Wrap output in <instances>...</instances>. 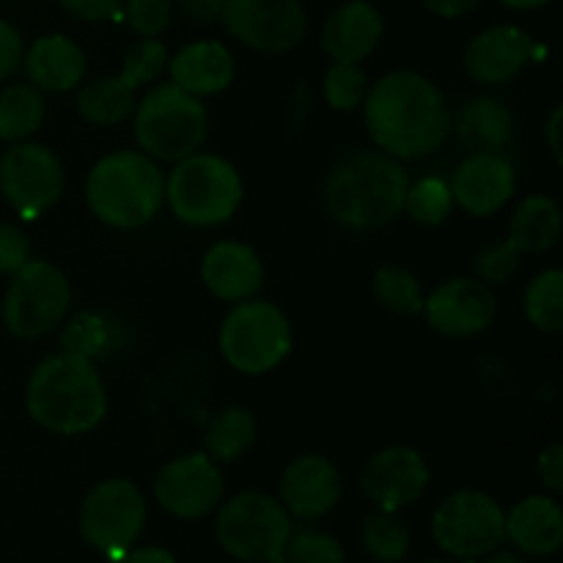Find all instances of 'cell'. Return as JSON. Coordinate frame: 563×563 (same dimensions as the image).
I'll return each instance as SVG.
<instances>
[{"instance_id": "obj_1", "label": "cell", "mask_w": 563, "mask_h": 563, "mask_svg": "<svg viewBox=\"0 0 563 563\" xmlns=\"http://www.w3.org/2000/svg\"><path fill=\"white\" fill-rule=\"evenodd\" d=\"M363 121L379 152L396 159L434 154L451 135V108L443 91L418 71H390L368 86Z\"/></svg>"}, {"instance_id": "obj_2", "label": "cell", "mask_w": 563, "mask_h": 563, "mask_svg": "<svg viewBox=\"0 0 563 563\" xmlns=\"http://www.w3.org/2000/svg\"><path fill=\"white\" fill-rule=\"evenodd\" d=\"M407 187L410 176L399 159L385 152H355L330 168L322 203L344 229L374 231L399 218Z\"/></svg>"}, {"instance_id": "obj_3", "label": "cell", "mask_w": 563, "mask_h": 563, "mask_svg": "<svg viewBox=\"0 0 563 563\" xmlns=\"http://www.w3.org/2000/svg\"><path fill=\"white\" fill-rule=\"evenodd\" d=\"M27 416L55 434H86L108 416V390L91 357L60 352L33 368L25 388Z\"/></svg>"}, {"instance_id": "obj_4", "label": "cell", "mask_w": 563, "mask_h": 563, "mask_svg": "<svg viewBox=\"0 0 563 563\" xmlns=\"http://www.w3.org/2000/svg\"><path fill=\"white\" fill-rule=\"evenodd\" d=\"M86 201L110 229H141L165 203V174L143 152H113L86 179Z\"/></svg>"}, {"instance_id": "obj_5", "label": "cell", "mask_w": 563, "mask_h": 563, "mask_svg": "<svg viewBox=\"0 0 563 563\" xmlns=\"http://www.w3.org/2000/svg\"><path fill=\"white\" fill-rule=\"evenodd\" d=\"M209 115L201 99L174 82L148 88L135 104V141L152 159L179 163L203 146Z\"/></svg>"}, {"instance_id": "obj_6", "label": "cell", "mask_w": 563, "mask_h": 563, "mask_svg": "<svg viewBox=\"0 0 563 563\" xmlns=\"http://www.w3.org/2000/svg\"><path fill=\"white\" fill-rule=\"evenodd\" d=\"M245 187L240 170L214 154H190L174 163V170L165 179V201L170 212L187 225L209 229L234 218L240 209Z\"/></svg>"}, {"instance_id": "obj_7", "label": "cell", "mask_w": 563, "mask_h": 563, "mask_svg": "<svg viewBox=\"0 0 563 563\" xmlns=\"http://www.w3.org/2000/svg\"><path fill=\"white\" fill-rule=\"evenodd\" d=\"M220 548L245 563H284L291 539V517L278 498L267 493L234 495L225 500L214 522Z\"/></svg>"}, {"instance_id": "obj_8", "label": "cell", "mask_w": 563, "mask_h": 563, "mask_svg": "<svg viewBox=\"0 0 563 563\" xmlns=\"http://www.w3.org/2000/svg\"><path fill=\"white\" fill-rule=\"evenodd\" d=\"M220 352L225 363L242 374H267L291 352V324L275 302L242 300L223 319Z\"/></svg>"}, {"instance_id": "obj_9", "label": "cell", "mask_w": 563, "mask_h": 563, "mask_svg": "<svg viewBox=\"0 0 563 563\" xmlns=\"http://www.w3.org/2000/svg\"><path fill=\"white\" fill-rule=\"evenodd\" d=\"M168 69V47L159 38H137L121 58L119 75L97 77L77 91V113L97 126H115L135 113L137 88Z\"/></svg>"}, {"instance_id": "obj_10", "label": "cell", "mask_w": 563, "mask_h": 563, "mask_svg": "<svg viewBox=\"0 0 563 563\" xmlns=\"http://www.w3.org/2000/svg\"><path fill=\"white\" fill-rule=\"evenodd\" d=\"M69 306V278L55 264L31 258L11 273L3 297V324L16 339H38L64 322Z\"/></svg>"}, {"instance_id": "obj_11", "label": "cell", "mask_w": 563, "mask_h": 563, "mask_svg": "<svg viewBox=\"0 0 563 563\" xmlns=\"http://www.w3.org/2000/svg\"><path fill=\"white\" fill-rule=\"evenodd\" d=\"M432 537L454 559L489 555L506 539V511L482 489H460L434 509Z\"/></svg>"}, {"instance_id": "obj_12", "label": "cell", "mask_w": 563, "mask_h": 563, "mask_svg": "<svg viewBox=\"0 0 563 563\" xmlns=\"http://www.w3.org/2000/svg\"><path fill=\"white\" fill-rule=\"evenodd\" d=\"M146 498L126 478L99 482L80 506V533L97 553L121 559L146 526Z\"/></svg>"}, {"instance_id": "obj_13", "label": "cell", "mask_w": 563, "mask_h": 563, "mask_svg": "<svg viewBox=\"0 0 563 563\" xmlns=\"http://www.w3.org/2000/svg\"><path fill=\"white\" fill-rule=\"evenodd\" d=\"M64 165L42 143H14L0 157V192L20 218L36 220L64 196Z\"/></svg>"}, {"instance_id": "obj_14", "label": "cell", "mask_w": 563, "mask_h": 563, "mask_svg": "<svg viewBox=\"0 0 563 563\" xmlns=\"http://www.w3.org/2000/svg\"><path fill=\"white\" fill-rule=\"evenodd\" d=\"M220 22L236 42L269 55L295 49L308 31L300 0H225Z\"/></svg>"}, {"instance_id": "obj_15", "label": "cell", "mask_w": 563, "mask_h": 563, "mask_svg": "<svg viewBox=\"0 0 563 563\" xmlns=\"http://www.w3.org/2000/svg\"><path fill=\"white\" fill-rule=\"evenodd\" d=\"M223 473L203 451L165 462L154 478V498L176 520H203L223 500Z\"/></svg>"}, {"instance_id": "obj_16", "label": "cell", "mask_w": 563, "mask_h": 563, "mask_svg": "<svg viewBox=\"0 0 563 563\" xmlns=\"http://www.w3.org/2000/svg\"><path fill=\"white\" fill-rule=\"evenodd\" d=\"M427 322L434 333L449 339H471L484 333L498 313L493 289L478 278H451L423 297Z\"/></svg>"}, {"instance_id": "obj_17", "label": "cell", "mask_w": 563, "mask_h": 563, "mask_svg": "<svg viewBox=\"0 0 563 563\" xmlns=\"http://www.w3.org/2000/svg\"><path fill=\"white\" fill-rule=\"evenodd\" d=\"M363 495L383 511L416 504L429 487V465L416 449L390 445L366 462L361 476Z\"/></svg>"}, {"instance_id": "obj_18", "label": "cell", "mask_w": 563, "mask_h": 563, "mask_svg": "<svg viewBox=\"0 0 563 563\" xmlns=\"http://www.w3.org/2000/svg\"><path fill=\"white\" fill-rule=\"evenodd\" d=\"M537 44L531 33L517 25H493L467 42L465 47V71L476 82L498 86L509 82L531 64Z\"/></svg>"}, {"instance_id": "obj_19", "label": "cell", "mask_w": 563, "mask_h": 563, "mask_svg": "<svg viewBox=\"0 0 563 563\" xmlns=\"http://www.w3.org/2000/svg\"><path fill=\"white\" fill-rule=\"evenodd\" d=\"M449 185L454 203H460L467 214L487 218L515 196L517 176L504 154H467Z\"/></svg>"}, {"instance_id": "obj_20", "label": "cell", "mask_w": 563, "mask_h": 563, "mask_svg": "<svg viewBox=\"0 0 563 563\" xmlns=\"http://www.w3.org/2000/svg\"><path fill=\"white\" fill-rule=\"evenodd\" d=\"M341 498V473L328 456L302 454L280 476V504L300 520H319Z\"/></svg>"}, {"instance_id": "obj_21", "label": "cell", "mask_w": 563, "mask_h": 563, "mask_svg": "<svg viewBox=\"0 0 563 563\" xmlns=\"http://www.w3.org/2000/svg\"><path fill=\"white\" fill-rule=\"evenodd\" d=\"M385 22L368 0H346L322 25V47L335 64H361L377 49Z\"/></svg>"}, {"instance_id": "obj_22", "label": "cell", "mask_w": 563, "mask_h": 563, "mask_svg": "<svg viewBox=\"0 0 563 563\" xmlns=\"http://www.w3.org/2000/svg\"><path fill=\"white\" fill-rule=\"evenodd\" d=\"M201 280L218 300H251L264 284V264L245 242H218L203 256Z\"/></svg>"}, {"instance_id": "obj_23", "label": "cell", "mask_w": 563, "mask_h": 563, "mask_svg": "<svg viewBox=\"0 0 563 563\" xmlns=\"http://www.w3.org/2000/svg\"><path fill=\"white\" fill-rule=\"evenodd\" d=\"M22 66L27 71V82L38 88V91L66 93L75 91L86 77V53L75 38L64 36V33H47L38 36L31 47L25 49Z\"/></svg>"}, {"instance_id": "obj_24", "label": "cell", "mask_w": 563, "mask_h": 563, "mask_svg": "<svg viewBox=\"0 0 563 563\" xmlns=\"http://www.w3.org/2000/svg\"><path fill=\"white\" fill-rule=\"evenodd\" d=\"M170 82L192 97H214L234 82L236 64L223 42H192L168 58Z\"/></svg>"}, {"instance_id": "obj_25", "label": "cell", "mask_w": 563, "mask_h": 563, "mask_svg": "<svg viewBox=\"0 0 563 563\" xmlns=\"http://www.w3.org/2000/svg\"><path fill=\"white\" fill-rule=\"evenodd\" d=\"M506 539L520 553L548 559L563 544V511L559 500L531 495L506 515Z\"/></svg>"}, {"instance_id": "obj_26", "label": "cell", "mask_w": 563, "mask_h": 563, "mask_svg": "<svg viewBox=\"0 0 563 563\" xmlns=\"http://www.w3.org/2000/svg\"><path fill=\"white\" fill-rule=\"evenodd\" d=\"M451 130L467 154H500L515 135V119L498 99L476 97L451 115Z\"/></svg>"}, {"instance_id": "obj_27", "label": "cell", "mask_w": 563, "mask_h": 563, "mask_svg": "<svg viewBox=\"0 0 563 563\" xmlns=\"http://www.w3.org/2000/svg\"><path fill=\"white\" fill-rule=\"evenodd\" d=\"M563 229V214L555 198L528 196L515 209L509 223V240L520 253H544L559 245Z\"/></svg>"}, {"instance_id": "obj_28", "label": "cell", "mask_w": 563, "mask_h": 563, "mask_svg": "<svg viewBox=\"0 0 563 563\" xmlns=\"http://www.w3.org/2000/svg\"><path fill=\"white\" fill-rule=\"evenodd\" d=\"M258 440V423L245 407H225L214 412L203 434V454L214 462H236L253 451Z\"/></svg>"}, {"instance_id": "obj_29", "label": "cell", "mask_w": 563, "mask_h": 563, "mask_svg": "<svg viewBox=\"0 0 563 563\" xmlns=\"http://www.w3.org/2000/svg\"><path fill=\"white\" fill-rule=\"evenodd\" d=\"M44 124V93L33 82H14L0 93V137L22 143Z\"/></svg>"}, {"instance_id": "obj_30", "label": "cell", "mask_w": 563, "mask_h": 563, "mask_svg": "<svg viewBox=\"0 0 563 563\" xmlns=\"http://www.w3.org/2000/svg\"><path fill=\"white\" fill-rule=\"evenodd\" d=\"M526 319L542 333H559L563 328V273L544 269L528 284L522 297Z\"/></svg>"}, {"instance_id": "obj_31", "label": "cell", "mask_w": 563, "mask_h": 563, "mask_svg": "<svg viewBox=\"0 0 563 563\" xmlns=\"http://www.w3.org/2000/svg\"><path fill=\"white\" fill-rule=\"evenodd\" d=\"M363 548L374 561L396 563L410 553V528L396 511H372L361 528Z\"/></svg>"}, {"instance_id": "obj_32", "label": "cell", "mask_w": 563, "mask_h": 563, "mask_svg": "<svg viewBox=\"0 0 563 563\" xmlns=\"http://www.w3.org/2000/svg\"><path fill=\"white\" fill-rule=\"evenodd\" d=\"M374 300L390 313L399 317H416L423 311V291L416 275L396 264H385L374 273L372 280Z\"/></svg>"}, {"instance_id": "obj_33", "label": "cell", "mask_w": 563, "mask_h": 563, "mask_svg": "<svg viewBox=\"0 0 563 563\" xmlns=\"http://www.w3.org/2000/svg\"><path fill=\"white\" fill-rule=\"evenodd\" d=\"M451 209H454V196H451L449 181L438 176H423V179L410 181L401 212H407L421 225H440L449 220Z\"/></svg>"}, {"instance_id": "obj_34", "label": "cell", "mask_w": 563, "mask_h": 563, "mask_svg": "<svg viewBox=\"0 0 563 563\" xmlns=\"http://www.w3.org/2000/svg\"><path fill=\"white\" fill-rule=\"evenodd\" d=\"M368 93V77L361 64H335L324 75V99L333 110L361 108Z\"/></svg>"}, {"instance_id": "obj_35", "label": "cell", "mask_w": 563, "mask_h": 563, "mask_svg": "<svg viewBox=\"0 0 563 563\" xmlns=\"http://www.w3.org/2000/svg\"><path fill=\"white\" fill-rule=\"evenodd\" d=\"M517 269H520V251L511 240L489 242L473 256V273L487 286L506 284V280L515 278Z\"/></svg>"}, {"instance_id": "obj_36", "label": "cell", "mask_w": 563, "mask_h": 563, "mask_svg": "<svg viewBox=\"0 0 563 563\" xmlns=\"http://www.w3.org/2000/svg\"><path fill=\"white\" fill-rule=\"evenodd\" d=\"M124 22L132 33L141 38H157L159 33L168 31L174 20V3L170 0H124L121 3Z\"/></svg>"}, {"instance_id": "obj_37", "label": "cell", "mask_w": 563, "mask_h": 563, "mask_svg": "<svg viewBox=\"0 0 563 563\" xmlns=\"http://www.w3.org/2000/svg\"><path fill=\"white\" fill-rule=\"evenodd\" d=\"M284 563H344V548L322 531L291 533Z\"/></svg>"}, {"instance_id": "obj_38", "label": "cell", "mask_w": 563, "mask_h": 563, "mask_svg": "<svg viewBox=\"0 0 563 563\" xmlns=\"http://www.w3.org/2000/svg\"><path fill=\"white\" fill-rule=\"evenodd\" d=\"M31 262V240L22 229L11 223H0V273L11 275Z\"/></svg>"}, {"instance_id": "obj_39", "label": "cell", "mask_w": 563, "mask_h": 563, "mask_svg": "<svg viewBox=\"0 0 563 563\" xmlns=\"http://www.w3.org/2000/svg\"><path fill=\"white\" fill-rule=\"evenodd\" d=\"M22 58H25L22 33L9 20L0 16V80H9L22 66Z\"/></svg>"}, {"instance_id": "obj_40", "label": "cell", "mask_w": 563, "mask_h": 563, "mask_svg": "<svg viewBox=\"0 0 563 563\" xmlns=\"http://www.w3.org/2000/svg\"><path fill=\"white\" fill-rule=\"evenodd\" d=\"M58 3L60 9H64L66 14L75 16V20L102 22L119 14L124 0H58Z\"/></svg>"}, {"instance_id": "obj_41", "label": "cell", "mask_w": 563, "mask_h": 563, "mask_svg": "<svg viewBox=\"0 0 563 563\" xmlns=\"http://www.w3.org/2000/svg\"><path fill=\"white\" fill-rule=\"evenodd\" d=\"M537 471L539 478H542L544 487L550 489L553 495L563 493V445L553 443L539 454L537 460Z\"/></svg>"}, {"instance_id": "obj_42", "label": "cell", "mask_w": 563, "mask_h": 563, "mask_svg": "<svg viewBox=\"0 0 563 563\" xmlns=\"http://www.w3.org/2000/svg\"><path fill=\"white\" fill-rule=\"evenodd\" d=\"M421 3L423 9L443 16V20H460V16L471 14L482 0H421Z\"/></svg>"}, {"instance_id": "obj_43", "label": "cell", "mask_w": 563, "mask_h": 563, "mask_svg": "<svg viewBox=\"0 0 563 563\" xmlns=\"http://www.w3.org/2000/svg\"><path fill=\"white\" fill-rule=\"evenodd\" d=\"M544 137H548L550 154L559 165H563V108L555 104L548 115V126H544Z\"/></svg>"}, {"instance_id": "obj_44", "label": "cell", "mask_w": 563, "mask_h": 563, "mask_svg": "<svg viewBox=\"0 0 563 563\" xmlns=\"http://www.w3.org/2000/svg\"><path fill=\"white\" fill-rule=\"evenodd\" d=\"M225 0H179V5L185 9V14H190L198 22H212L220 20L223 14Z\"/></svg>"}, {"instance_id": "obj_45", "label": "cell", "mask_w": 563, "mask_h": 563, "mask_svg": "<svg viewBox=\"0 0 563 563\" xmlns=\"http://www.w3.org/2000/svg\"><path fill=\"white\" fill-rule=\"evenodd\" d=\"M121 563H176L174 553L163 548H137V550H126L121 555Z\"/></svg>"}, {"instance_id": "obj_46", "label": "cell", "mask_w": 563, "mask_h": 563, "mask_svg": "<svg viewBox=\"0 0 563 563\" xmlns=\"http://www.w3.org/2000/svg\"><path fill=\"white\" fill-rule=\"evenodd\" d=\"M506 9H515V11H531V9H542L548 5L550 0H500Z\"/></svg>"}, {"instance_id": "obj_47", "label": "cell", "mask_w": 563, "mask_h": 563, "mask_svg": "<svg viewBox=\"0 0 563 563\" xmlns=\"http://www.w3.org/2000/svg\"><path fill=\"white\" fill-rule=\"evenodd\" d=\"M484 563H526V561H522L517 553H495V555H489Z\"/></svg>"}, {"instance_id": "obj_48", "label": "cell", "mask_w": 563, "mask_h": 563, "mask_svg": "<svg viewBox=\"0 0 563 563\" xmlns=\"http://www.w3.org/2000/svg\"><path fill=\"white\" fill-rule=\"evenodd\" d=\"M423 563H449V561H423Z\"/></svg>"}]
</instances>
